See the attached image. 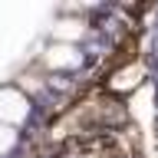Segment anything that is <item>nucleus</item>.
<instances>
[{"instance_id":"f257e3e1","label":"nucleus","mask_w":158,"mask_h":158,"mask_svg":"<svg viewBox=\"0 0 158 158\" xmlns=\"http://www.w3.org/2000/svg\"><path fill=\"white\" fill-rule=\"evenodd\" d=\"M30 115H33V99H30L27 89L17 86V82L0 86V125L20 128V125H27Z\"/></svg>"},{"instance_id":"f03ea898","label":"nucleus","mask_w":158,"mask_h":158,"mask_svg":"<svg viewBox=\"0 0 158 158\" xmlns=\"http://www.w3.org/2000/svg\"><path fill=\"white\" fill-rule=\"evenodd\" d=\"M86 53L73 43H49L43 53H40V66L49 69V73H73V69L82 66Z\"/></svg>"},{"instance_id":"7ed1b4c3","label":"nucleus","mask_w":158,"mask_h":158,"mask_svg":"<svg viewBox=\"0 0 158 158\" xmlns=\"http://www.w3.org/2000/svg\"><path fill=\"white\" fill-rule=\"evenodd\" d=\"M86 33H89L86 20L76 17V13H59V17L53 20V27H49L53 43H73V46H79V43L86 40Z\"/></svg>"},{"instance_id":"20e7f679","label":"nucleus","mask_w":158,"mask_h":158,"mask_svg":"<svg viewBox=\"0 0 158 158\" xmlns=\"http://www.w3.org/2000/svg\"><path fill=\"white\" fill-rule=\"evenodd\" d=\"M17 128L10 125H0V158H10L13 155V148H17Z\"/></svg>"}]
</instances>
